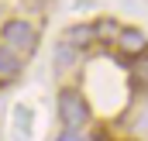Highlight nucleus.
I'll list each match as a JSON object with an SVG mask.
<instances>
[{
    "label": "nucleus",
    "mask_w": 148,
    "mask_h": 141,
    "mask_svg": "<svg viewBox=\"0 0 148 141\" xmlns=\"http://www.w3.org/2000/svg\"><path fill=\"white\" fill-rule=\"evenodd\" d=\"M3 45L7 48H14V52H31L35 48V28L28 24V21H7L3 24Z\"/></svg>",
    "instance_id": "nucleus-2"
},
{
    "label": "nucleus",
    "mask_w": 148,
    "mask_h": 141,
    "mask_svg": "<svg viewBox=\"0 0 148 141\" xmlns=\"http://www.w3.org/2000/svg\"><path fill=\"white\" fill-rule=\"evenodd\" d=\"M28 3H45V0H28Z\"/></svg>",
    "instance_id": "nucleus-10"
},
{
    "label": "nucleus",
    "mask_w": 148,
    "mask_h": 141,
    "mask_svg": "<svg viewBox=\"0 0 148 141\" xmlns=\"http://www.w3.org/2000/svg\"><path fill=\"white\" fill-rule=\"evenodd\" d=\"M76 59V48H69V45H62L59 48V55H55V62H59V69H66V66H73Z\"/></svg>",
    "instance_id": "nucleus-7"
},
{
    "label": "nucleus",
    "mask_w": 148,
    "mask_h": 141,
    "mask_svg": "<svg viewBox=\"0 0 148 141\" xmlns=\"http://www.w3.org/2000/svg\"><path fill=\"white\" fill-rule=\"evenodd\" d=\"M59 141H83V138H79V131H73V127H66V134H62Z\"/></svg>",
    "instance_id": "nucleus-9"
},
{
    "label": "nucleus",
    "mask_w": 148,
    "mask_h": 141,
    "mask_svg": "<svg viewBox=\"0 0 148 141\" xmlns=\"http://www.w3.org/2000/svg\"><path fill=\"white\" fill-rule=\"evenodd\" d=\"M59 117L66 120V127L79 131V127H83V124L90 120V107H86V100H83L79 93L66 90V93L59 97Z\"/></svg>",
    "instance_id": "nucleus-1"
},
{
    "label": "nucleus",
    "mask_w": 148,
    "mask_h": 141,
    "mask_svg": "<svg viewBox=\"0 0 148 141\" xmlns=\"http://www.w3.org/2000/svg\"><path fill=\"white\" fill-rule=\"evenodd\" d=\"M134 72H138V79H141V83H148V55H138V66H134Z\"/></svg>",
    "instance_id": "nucleus-8"
},
{
    "label": "nucleus",
    "mask_w": 148,
    "mask_h": 141,
    "mask_svg": "<svg viewBox=\"0 0 148 141\" xmlns=\"http://www.w3.org/2000/svg\"><path fill=\"white\" fill-rule=\"evenodd\" d=\"M17 72H21V59H17V52L7 48V45H0V79H10V76H17Z\"/></svg>",
    "instance_id": "nucleus-5"
},
{
    "label": "nucleus",
    "mask_w": 148,
    "mask_h": 141,
    "mask_svg": "<svg viewBox=\"0 0 148 141\" xmlns=\"http://www.w3.org/2000/svg\"><path fill=\"white\" fill-rule=\"evenodd\" d=\"M93 38H97V35H93V24H76V28H69V31H66V45L79 52V48H86Z\"/></svg>",
    "instance_id": "nucleus-4"
},
{
    "label": "nucleus",
    "mask_w": 148,
    "mask_h": 141,
    "mask_svg": "<svg viewBox=\"0 0 148 141\" xmlns=\"http://www.w3.org/2000/svg\"><path fill=\"white\" fill-rule=\"evenodd\" d=\"M117 31H121V28L114 24L110 17H103L100 24H93V35H97V38H117Z\"/></svg>",
    "instance_id": "nucleus-6"
},
{
    "label": "nucleus",
    "mask_w": 148,
    "mask_h": 141,
    "mask_svg": "<svg viewBox=\"0 0 148 141\" xmlns=\"http://www.w3.org/2000/svg\"><path fill=\"white\" fill-rule=\"evenodd\" d=\"M117 45H121L127 55H145L148 35L141 31V28H121V31H117Z\"/></svg>",
    "instance_id": "nucleus-3"
}]
</instances>
